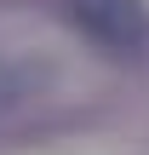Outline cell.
Segmentation results:
<instances>
[{"label": "cell", "mask_w": 149, "mask_h": 155, "mask_svg": "<svg viewBox=\"0 0 149 155\" xmlns=\"http://www.w3.org/2000/svg\"><path fill=\"white\" fill-rule=\"evenodd\" d=\"M69 17H75L103 52H138L149 40L144 0H69Z\"/></svg>", "instance_id": "1"}, {"label": "cell", "mask_w": 149, "mask_h": 155, "mask_svg": "<svg viewBox=\"0 0 149 155\" xmlns=\"http://www.w3.org/2000/svg\"><path fill=\"white\" fill-rule=\"evenodd\" d=\"M17 98H23V81H17V69H11V63L0 58V115H6V109H11Z\"/></svg>", "instance_id": "2"}]
</instances>
